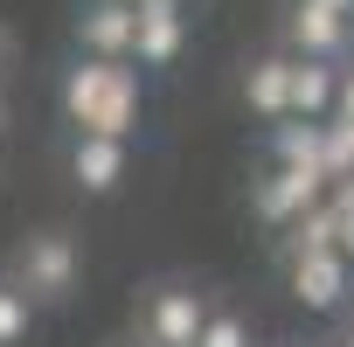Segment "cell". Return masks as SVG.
Segmentation results:
<instances>
[{
  "label": "cell",
  "instance_id": "1",
  "mask_svg": "<svg viewBox=\"0 0 354 347\" xmlns=\"http://www.w3.org/2000/svg\"><path fill=\"white\" fill-rule=\"evenodd\" d=\"M139 77L111 56H77L70 77H63V111L77 132L91 139H132L139 132Z\"/></svg>",
  "mask_w": 354,
  "mask_h": 347
},
{
  "label": "cell",
  "instance_id": "2",
  "mask_svg": "<svg viewBox=\"0 0 354 347\" xmlns=\"http://www.w3.org/2000/svg\"><path fill=\"white\" fill-rule=\"evenodd\" d=\"M77 271H84V257H77V243H70L63 229H35V236H21V250H15V285H21L28 299H70Z\"/></svg>",
  "mask_w": 354,
  "mask_h": 347
},
{
  "label": "cell",
  "instance_id": "3",
  "mask_svg": "<svg viewBox=\"0 0 354 347\" xmlns=\"http://www.w3.org/2000/svg\"><path fill=\"white\" fill-rule=\"evenodd\" d=\"M285 278H292V299L306 312H347L354 299V264L340 250H306V257H285Z\"/></svg>",
  "mask_w": 354,
  "mask_h": 347
},
{
  "label": "cell",
  "instance_id": "4",
  "mask_svg": "<svg viewBox=\"0 0 354 347\" xmlns=\"http://www.w3.org/2000/svg\"><path fill=\"white\" fill-rule=\"evenodd\" d=\"M319 202H326V174H306V167H271L264 181L250 188V209H257V223H271V229L299 223V216L319 209Z\"/></svg>",
  "mask_w": 354,
  "mask_h": 347
},
{
  "label": "cell",
  "instance_id": "5",
  "mask_svg": "<svg viewBox=\"0 0 354 347\" xmlns=\"http://www.w3.org/2000/svg\"><path fill=\"white\" fill-rule=\"evenodd\" d=\"M202 319H209V299H202V292L167 285V292L146 299V312H139V340H146V347H195Z\"/></svg>",
  "mask_w": 354,
  "mask_h": 347
},
{
  "label": "cell",
  "instance_id": "6",
  "mask_svg": "<svg viewBox=\"0 0 354 347\" xmlns=\"http://www.w3.org/2000/svg\"><path fill=\"white\" fill-rule=\"evenodd\" d=\"M285 56H313V63H340L354 49V15H333V8H313V0H299L292 21H285Z\"/></svg>",
  "mask_w": 354,
  "mask_h": 347
},
{
  "label": "cell",
  "instance_id": "7",
  "mask_svg": "<svg viewBox=\"0 0 354 347\" xmlns=\"http://www.w3.org/2000/svg\"><path fill=\"white\" fill-rule=\"evenodd\" d=\"M132 63L146 70H167L188 42V21H181V0H132Z\"/></svg>",
  "mask_w": 354,
  "mask_h": 347
},
{
  "label": "cell",
  "instance_id": "8",
  "mask_svg": "<svg viewBox=\"0 0 354 347\" xmlns=\"http://www.w3.org/2000/svg\"><path fill=\"white\" fill-rule=\"evenodd\" d=\"M125 167H132V139H91V132H77V146H70V181H77L84 195H111V188L125 181Z\"/></svg>",
  "mask_w": 354,
  "mask_h": 347
},
{
  "label": "cell",
  "instance_id": "9",
  "mask_svg": "<svg viewBox=\"0 0 354 347\" xmlns=\"http://www.w3.org/2000/svg\"><path fill=\"white\" fill-rule=\"evenodd\" d=\"M132 0H91L77 15V42L84 56H111V63H132Z\"/></svg>",
  "mask_w": 354,
  "mask_h": 347
},
{
  "label": "cell",
  "instance_id": "10",
  "mask_svg": "<svg viewBox=\"0 0 354 347\" xmlns=\"http://www.w3.org/2000/svg\"><path fill=\"white\" fill-rule=\"evenodd\" d=\"M243 104H250L264 125L292 118V56H257L250 77H243Z\"/></svg>",
  "mask_w": 354,
  "mask_h": 347
},
{
  "label": "cell",
  "instance_id": "11",
  "mask_svg": "<svg viewBox=\"0 0 354 347\" xmlns=\"http://www.w3.org/2000/svg\"><path fill=\"white\" fill-rule=\"evenodd\" d=\"M319 146H326V118H278V125H271V167L326 174V167H319Z\"/></svg>",
  "mask_w": 354,
  "mask_h": 347
},
{
  "label": "cell",
  "instance_id": "12",
  "mask_svg": "<svg viewBox=\"0 0 354 347\" xmlns=\"http://www.w3.org/2000/svg\"><path fill=\"white\" fill-rule=\"evenodd\" d=\"M333 84H340L333 63L292 56V118H333Z\"/></svg>",
  "mask_w": 354,
  "mask_h": 347
},
{
  "label": "cell",
  "instance_id": "13",
  "mask_svg": "<svg viewBox=\"0 0 354 347\" xmlns=\"http://www.w3.org/2000/svg\"><path fill=\"white\" fill-rule=\"evenodd\" d=\"M333 236H340V223H333V209L319 202V209H306L299 223H285V257H306V250H333Z\"/></svg>",
  "mask_w": 354,
  "mask_h": 347
},
{
  "label": "cell",
  "instance_id": "14",
  "mask_svg": "<svg viewBox=\"0 0 354 347\" xmlns=\"http://www.w3.org/2000/svg\"><path fill=\"white\" fill-rule=\"evenodd\" d=\"M35 326V299L15 285V278H0V347H21Z\"/></svg>",
  "mask_w": 354,
  "mask_h": 347
},
{
  "label": "cell",
  "instance_id": "15",
  "mask_svg": "<svg viewBox=\"0 0 354 347\" xmlns=\"http://www.w3.org/2000/svg\"><path fill=\"white\" fill-rule=\"evenodd\" d=\"M319 167H326V181L354 174V125H347V118H326V146H319Z\"/></svg>",
  "mask_w": 354,
  "mask_h": 347
},
{
  "label": "cell",
  "instance_id": "16",
  "mask_svg": "<svg viewBox=\"0 0 354 347\" xmlns=\"http://www.w3.org/2000/svg\"><path fill=\"white\" fill-rule=\"evenodd\" d=\"M195 347H257V340H250V326H243L236 312H216V306H209V319H202Z\"/></svg>",
  "mask_w": 354,
  "mask_h": 347
},
{
  "label": "cell",
  "instance_id": "17",
  "mask_svg": "<svg viewBox=\"0 0 354 347\" xmlns=\"http://www.w3.org/2000/svg\"><path fill=\"white\" fill-rule=\"evenodd\" d=\"M333 118L354 125V70H340V84H333Z\"/></svg>",
  "mask_w": 354,
  "mask_h": 347
},
{
  "label": "cell",
  "instance_id": "18",
  "mask_svg": "<svg viewBox=\"0 0 354 347\" xmlns=\"http://www.w3.org/2000/svg\"><path fill=\"white\" fill-rule=\"evenodd\" d=\"M313 8H333V15H354V0H313Z\"/></svg>",
  "mask_w": 354,
  "mask_h": 347
},
{
  "label": "cell",
  "instance_id": "19",
  "mask_svg": "<svg viewBox=\"0 0 354 347\" xmlns=\"http://www.w3.org/2000/svg\"><path fill=\"white\" fill-rule=\"evenodd\" d=\"M340 347H354V340H340Z\"/></svg>",
  "mask_w": 354,
  "mask_h": 347
},
{
  "label": "cell",
  "instance_id": "20",
  "mask_svg": "<svg viewBox=\"0 0 354 347\" xmlns=\"http://www.w3.org/2000/svg\"><path fill=\"white\" fill-rule=\"evenodd\" d=\"M347 312H354V299H347Z\"/></svg>",
  "mask_w": 354,
  "mask_h": 347
}]
</instances>
